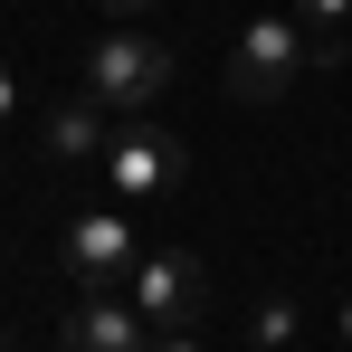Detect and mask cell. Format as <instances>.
<instances>
[{
    "instance_id": "2",
    "label": "cell",
    "mask_w": 352,
    "mask_h": 352,
    "mask_svg": "<svg viewBox=\"0 0 352 352\" xmlns=\"http://www.w3.org/2000/svg\"><path fill=\"white\" fill-rule=\"evenodd\" d=\"M305 67H314V48H305V29H295V10L286 19L267 10V19H248L229 38V96L238 105H286Z\"/></svg>"
},
{
    "instance_id": "4",
    "label": "cell",
    "mask_w": 352,
    "mask_h": 352,
    "mask_svg": "<svg viewBox=\"0 0 352 352\" xmlns=\"http://www.w3.org/2000/svg\"><path fill=\"white\" fill-rule=\"evenodd\" d=\"M133 305H143V324L153 333H181V324H200L210 314V267L190 257V248H143V267H133Z\"/></svg>"
},
{
    "instance_id": "8",
    "label": "cell",
    "mask_w": 352,
    "mask_h": 352,
    "mask_svg": "<svg viewBox=\"0 0 352 352\" xmlns=\"http://www.w3.org/2000/svg\"><path fill=\"white\" fill-rule=\"evenodd\" d=\"M295 29H305L314 67H333V58L352 48V0H295Z\"/></svg>"
},
{
    "instance_id": "5",
    "label": "cell",
    "mask_w": 352,
    "mask_h": 352,
    "mask_svg": "<svg viewBox=\"0 0 352 352\" xmlns=\"http://www.w3.org/2000/svg\"><path fill=\"white\" fill-rule=\"evenodd\" d=\"M58 267L76 286H133V267H143V229L124 219V210H76L58 238Z\"/></svg>"
},
{
    "instance_id": "13",
    "label": "cell",
    "mask_w": 352,
    "mask_h": 352,
    "mask_svg": "<svg viewBox=\"0 0 352 352\" xmlns=\"http://www.w3.org/2000/svg\"><path fill=\"white\" fill-rule=\"evenodd\" d=\"M343 343H352V295H343Z\"/></svg>"
},
{
    "instance_id": "1",
    "label": "cell",
    "mask_w": 352,
    "mask_h": 352,
    "mask_svg": "<svg viewBox=\"0 0 352 352\" xmlns=\"http://www.w3.org/2000/svg\"><path fill=\"white\" fill-rule=\"evenodd\" d=\"M162 86H172V48L143 19H115L86 58V96H105L115 115H143V105H162Z\"/></svg>"
},
{
    "instance_id": "3",
    "label": "cell",
    "mask_w": 352,
    "mask_h": 352,
    "mask_svg": "<svg viewBox=\"0 0 352 352\" xmlns=\"http://www.w3.org/2000/svg\"><path fill=\"white\" fill-rule=\"evenodd\" d=\"M105 190L115 200H172L181 181H190V153H181V133H162L153 115H124V133L105 143Z\"/></svg>"
},
{
    "instance_id": "6",
    "label": "cell",
    "mask_w": 352,
    "mask_h": 352,
    "mask_svg": "<svg viewBox=\"0 0 352 352\" xmlns=\"http://www.w3.org/2000/svg\"><path fill=\"white\" fill-rule=\"evenodd\" d=\"M58 352H153V324H143V305L124 286H76L58 324Z\"/></svg>"
},
{
    "instance_id": "12",
    "label": "cell",
    "mask_w": 352,
    "mask_h": 352,
    "mask_svg": "<svg viewBox=\"0 0 352 352\" xmlns=\"http://www.w3.org/2000/svg\"><path fill=\"white\" fill-rule=\"evenodd\" d=\"M19 115V76H10V67H0V124Z\"/></svg>"
},
{
    "instance_id": "11",
    "label": "cell",
    "mask_w": 352,
    "mask_h": 352,
    "mask_svg": "<svg viewBox=\"0 0 352 352\" xmlns=\"http://www.w3.org/2000/svg\"><path fill=\"white\" fill-rule=\"evenodd\" d=\"M162 0H105V19H153Z\"/></svg>"
},
{
    "instance_id": "9",
    "label": "cell",
    "mask_w": 352,
    "mask_h": 352,
    "mask_svg": "<svg viewBox=\"0 0 352 352\" xmlns=\"http://www.w3.org/2000/svg\"><path fill=\"white\" fill-rule=\"evenodd\" d=\"M248 333H257V352H276V343H295V305H286V295H267V305L248 314Z\"/></svg>"
},
{
    "instance_id": "7",
    "label": "cell",
    "mask_w": 352,
    "mask_h": 352,
    "mask_svg": "<svg viewBox=\"0 0 352 352\" xmlns=\"http://www.w3.org/2000/svg\"><path fill=\"white\" fill-rule=\"evenodd\" d=\"M115 133H124V115L105 96H67L58 115H48V153H58V162H105Z\"/></svg>"
},
{
    "instance_id": "10",
    "label": "cell",
    "mask_w": 352,
    "mask_h": 352,
    "mask_svg": "<svg viewBox=\"0 0 352 352\" xmlns=\"http://www.w3.org/2000/svg\"><path fill=\"white\" fill-rule=\"evenodd\" d=\"M153 352H210V343H200V333L181 324V333H153Z\"/></svg>"
}]
</instances>
